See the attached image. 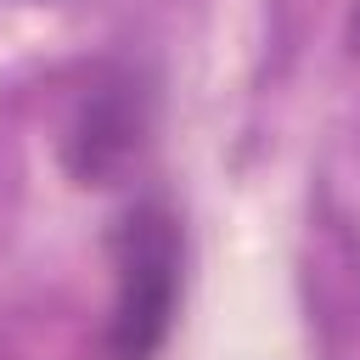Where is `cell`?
I'll list each match as a JSON object with an SVG mask.
<instances>
[{
	"label": "cell",
	"mask_w": 360,
	"mask_h": 360,
	"mask_svg": "<svg viewBox=\"0 0 360 360\" xmlns=\"http://www.w3.org/2000/svg\"><path fill=\"white\" fill-rule=\"evenodd\" d=\"M354 39H360V0H354Z\"/></svg>",
	"instance_id": "cell-3"
},
{
	"label": "cell",
	"mask_w": 360,
	"mask_h": 360,
	"mask_svg": "<svg viewBox=\"0 0 360 360\" xmlns=\"http://www.w3.org/2000/svg\"><path fill=\"white\" fill-rule=\"evenodd\" d=\"M112 309H107V360H158L174 332L186 287V225L163 197H135L112 231Z\"/></svg>",
	"instance_id": "cell-1"
},
{
	"label": "cell",
	"mask_w": 360,
	"mask_h": 360,
	"mask_svg": "<svg viewBox=\"0 0 360 360\" xmlns=\"http://www.w3.org/2000/svg\"><path fill=\"white\" fill-rule=\"evenodd\" d=\"M158 124V90L141 68L129 62H101L84 90L68 101L62 135H56V158L68 169L73 186L84 191H107L124 186L129 169L141 163L146 141Z\"/></svg>",
	"instance_id": "cell-2"
}]
</instances>
